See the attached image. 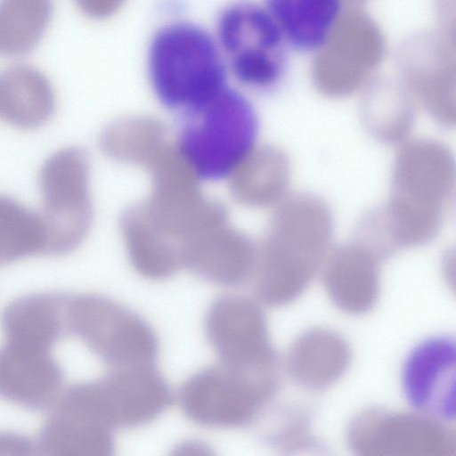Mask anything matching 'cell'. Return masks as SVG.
Here are the masks:
<instances>
[{
    "instance_id": "15",
    "label": "cell",
    "mask_w": 456,
    "mask_h": 456,
    "mask_svg": "<svg viewBox=\"0 0 456 456\" xmlns=\"http://www.w3.org/2000/svg\"><path fill=\"white\" fill-rule=\"evenodd\" d=\"M35 449V444L28 438L18 436L0 434V452L2 450H10L12 454H29Z\"/></svg>"
},
{
    "instance_id": "6",
    "label": "cell",
    "mask_w": 456,
    "mask_h": 456,
    "mask_svg": "<svg viewBox=\"0 0 456 456\" xmlns=\"http://www.w3.org/2000/svg\"><path fill=\"white\" fill-rule=\"evenodd\" d=\"M73 395L86 411L112 430L151 422L172 400L165 379L151 363L112 367L102 377L76 382Z\"/></svg>"
},
{
    "instance_id": "5",
    "label": "cell",
    "mask_w": 456,
    "mask_h": 456,
    "mask_svg": "<svg viewBox=\"0 0 456 456\" xmlns=\"http://www.w3.org/2000/svg\"><path fill=\"white\" fill-rule=\"evenodd\" d=\"M273 369H248L218 362L188 378L178 393L183 412L193 422L232 428L251 421L273 389Z\"/></svg>"
},
{
    "instance_id": "9",
    "label": "cell",
    "mask_w": 456,
    "mask_h": 456,
    "mask_svg": "<svg viewBox=\"0 0 456 456\" xmlns=\"http://www.w3.org/2000/svg\"><path fill=\"white\" fill-rule=\"evenodd\" d=\"M454 381V342L447 338L419 345L403 370V388L411 405L444 420L455 415Z\"/></svg>"
},
{
    "instance_id": "2",
    "label": "cell",
    "mask_w": 456,
    "mask_h": 456,
    "mask_svg": "<svg viewBox=\"0 0 456 456\" xmlns=\"http://www.w3.org/2000/svg\"><path fill=\"white\" fill-rule=\"evenodd\" d=\"M181 118L179 152L193 175L207 182L232 175L251 154L259 134L254 106L229 86Z\"/></svg>"
},
{
    "instance_id": "3",
    "label": "cell",
    "mask_w": 456,
    "mask_h": 456,
    "mask_svg": "<svg viewBox=\"0 0 456 456\" xmlns=\"http://www.w3.org/2000/svg\"><path fill=\"white\" fill-rule=\"evenodd\" d=\"M215 37L227 69L241 86L267 93L284 81L289 47L264 4L240 0L225 6Z\"/></svg>"
},
{
    "instance_id": "13",
    "label": "cell",
    "mask_w": 456,
    "mask_h": 456,
    "mask_svg": "<svg viewBox=\"0 0 456 456\" xmlns=\"http://www.w3.org/2000/svg\"><path fill=\"white\" fill-rule=\"evenodd\" d=\"M53 12V0H0V55L18 57L32 52Z\"/></svg>"
},
{
    "instance_id": "16",
    "label": "cell",
    "mask_w": 456,
    "mask_h": 456,
    "mask_svg": "<svg viewBox=\"0 0 456 456\" xmlns=\"http://www.w3.org/2000/svg\"><path fill=\"white\" fill-rule=\"evenodd\" d=\"M178 450L181 451L180 454L184 455H200V454H206L207 452H204V450H207L204 446L200 444H197L196 443L193 444V442H189L187 444H184L181 447L178 448Z\"/></svg>"
},
{
    "instance_id": "8",
    "label": "cell",
    "mask_w": 456,
    "mask_h": 456,
    "mask_svg": "<svg viewBox=\"0 0 456 456\" xmlns=\"http://www.w3.org/2000/svg\"><path fill=\"white\" fill-rule=\"evenodd\" d=\"M205 333L220 362L248 369H272L273 355L265 318L258 305L235 294L209 306Z\"/></svg>"
},
{
    "instance_id": "11",
    "label": "cell",
    "mask_w": 456,
    "mask_h": 456,
    "mask_svg": "<svg viewBox=\"0 0 456 456\" xmlns=\"http://www.w3.org/2000/svg\"><path fill=\"white\" fill-rule=\"evenodd\" d=\"M289 49L319 52L328 44L342 12V0H265Z\"/></svg>"
},
{
    "instance_id": "10",
    "label": "cell",
    "mask_w": 456,
    "mask_h": 456,
    "mask_svg": "<svg viewBox=\"0 0 456 456\" xmlns=\"http://www.w3.org/2000/svg\"><path fill=\"white\" fill-rule=\"evenodd\" d=\"M56 107L53 86L37 68L16 64L0 72V118L22 130L47 123Z\"/></svg>"
},
{
    "instance_id": "4",
    "label": "cell",
    "mask_w": 456,
    "mask_h": 456,
    "mask_svg": "<svg viewBox=\"0 0 456 456\" xmlns=\"http://www.w3.org/2000/svg\"><path fill=\"white\" fill-rule=\"evenodd\" d=\"M65 318L78 343L111 368L151 363L159 352L151 326L109 297L66 293Z\"/></svg>"
},
{
    "instance_id": "7",
    "label": "cell",
    "mask_w": 456,
    "mask_h": 456,
    "mask_svg": "<svg viewBox=\"0 0 456 456\" xmlns=\"http://www.w3.org/2000/svg\"><path fill=\"white\" fill-rule=\"evenodd\" d=\"M87 165L76 148L52 153L38 173L40 213L46 233V255L71 252L82 240L90 216Z\"/></svg>"
},
{
    "instance_id": "1",
    "label": "cell",
    "mask_w": 456,
    "mask_h": 456,
    "mask_svg": "<svg viewBox=\"0 0 456 456\" xmlns=\"http://www.w3.org/2000/svg\"><path fill=\"white\" fill-rule=\"evenodd\" d=\"M147 67L159 102L181 115L228 86V69L216 37L188 20L157 29L149 44Z\"/></svg>"
},
{
    "instance_id": "12",
    "label": "cell",
    "mask_w": 456,
    "mask_h": 456,
    "mask_svg": "<svg viewBox=\"0 0 456 456\" xmlns=\"http://www.w3.org/2000/svg\"><path fill=\"white\" fill-rule=\"evenodd\" d=\"M35 443L47 455L107 456L114 449L112 429L68 412L50 410Z\"/></svg>"
},
{
    "instance_id": "14",
    "label": "cell",
    "mask_w": 456,
    "mask_h": 456,
    "mask_svg": "<svg viewBox=\"0 0 456 456\" xmlns=\"http://www.w3.org/2000/svg\"><path fill=\"white\" fill-rule=\"evenodd\" d=\"M46 255L45 228L40 213L0 194V266Z\"/></svg>"
}]
</instances>
